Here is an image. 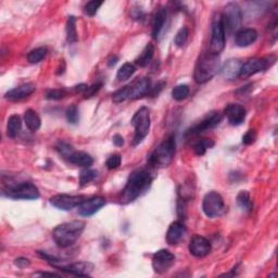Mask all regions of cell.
Listing matches in <instances>:
<instances>
[{"label":"cell","instance_id":"42","mask_svg":"<svg viewBox=\"0 0 278 278\" xmlns=\"http://www.w3.org/2000/svg\"><path fill=\"white\" fill-rule=\"evenodd\" d=\"M56 149H58V151L61 153L62 156L67 157V158H69L71 153L73 152L72 146L66 143H60L58 146H56Z\"/></svg>","mask_w":278,"mask_h":278},{"label":"cell","instance_id":"7","mask_svg":"<svg viewBox=\"0 0 278 278\" xmlns=\"http://www.w3.org/2000/svg\"><path fill=\"white\" fill-rule=\"evenodd\" d=\"M3 195L14 200H35L39 198V190L34 184L23 181L8 186L3 190Z\"/></svg>","mask_w":278,"mask_h":278},{"label":"cell","instance_id":"34","mask_svg":"<svg viewBox=\"0 0 278 278\" xmlns=\"http://www.w3.org/2000/svg\"><path fill=\"white\" fill-rule=\"evenodd\" d=\"M96 177H97V171H95V169L85 168L81 172V174H79V183H81L82 186L87 185Z\"/></svg>","mask_w":278,"mask_h":278},{"label":"cell","instance_id":"43","mask_svg":"<svg viewBox=\"0 0 278 278\" xmlns=\"http://www.w3.org/2000/svg\"><path fill=\"white\" fill-rule=\"evenodd\" d=\"M14 264L20 269H24L27 268V266H30L31 261L26 258H19L14 261Z\"/></svg>","mask_w":278,"mask_h":278},{"label":"cell","instance_id":"37","mask_svg":"<svg viewBox=\"0 0 278 278\" xmlns=\"http://www.w3.org/2000/svg\"><path fill=\"white\" fill-rule=\"evenodd\" d=\"M102 5V1H96V0H93V1H89L86 4H85V13L89 16H94L96 13H97L98 9Z\"/></svg>","mask_w":278,"mask_h":278},{"label":"cell","instance_id":"23","mask_svg":"<svg viewBox=\"0 0 278 278\" xmlns=\"http://www.w3.org/2000/svg\"><path fill=\"white\" fill-rule=\"evenodd\" d=\"M67 160H69L72 164H75L77 167H82L86 168L92 167L94 163L93 157L84 151H73L70 157L67 158Z\"/></svg>","mask_w":278,"mask_h":278},{"label":"cell","instance_id":"32","mask_svg":"<svg viewBox=\"0 0 278 278\" xmlns=\"http://www.w3.org/2000/svg\"><path fill=\"white\" fill-rule=\"evenodd\" d=\"M48 50L46 47H39L32 50L30 54L27 55V60L31 62V63H39V62L43 61L46 58Z\"/></svg>","mask_w":278,"mask_h":278},{"label":"cell","instance_id":"18","mask_svg":"<svg viewBox=\"0 0 278 278\" xmlns=\"http://www.w3.org/2000/svg\"><path fill=\"white\" fill-rule=\"evenodd\" d=\"M58 269L72 275L89 276L90 273L94 271V265L89 262H76L70 264H61Z\"/></svg>","mask_w":278,"mask_h":278},{"label":"cell","instance_id":"38","mask_svg":"<svg viewBox=\"0 0 278 278\" xmlns=\"http://www.w3.org/2000/svg\"><path fill=\"white\" fill-rule=\"evenodd\" d=\"M121 161H122V157L118 155V153H114V155H112L108 158L106 166L109 169H115L121 166Z\"/></svg>","mask_w":278,"mask_h":278},{"label":"cell","instance_id":"3","mask_svg":"<svg viewBox=\"0 0 278 278\" xmlns=\"http://www.w3.org/2000/svg\"><path fill=\"white\" fill-rule=\"evenodd\" d=\"M221 62L218 55L211 54L209 51L207 54H203L198 59L195 72L194 79L197 84H206L217 75L220 70Z\"/></svg>","mask_w":278,"mask_h":278},{"label":"cell","instance_id":"26","mask_svg":"<svg viewBox=\"0 0 278 278\" xmlns=\"http://www.w3.org/2000/svg\"><path fill=\"white\" fill-rule=\"evenodd\" d=\"M22 128L21 117L18 114H13L9 117L7 124V134L10 138H15Z\"/></svg>","mask_w":278,"mask_h":278},{"label":"cell","instance_id":"9","mask_svg":"<svg viewBox=\"0 0 278 278\" xmlns=\"http://www.w3.org/2000/svg\"><path fill=\"white\" fill-rule=\"evenodd\" d=\"M204 214L210 219L219 218L225 212V203L223 197L217 191H210L204 196L202 202Z\"/></svg>","mask_w":278,"mask_h":278},{"label":"cell","instance_id":"35","mask_svg":"<svg viewBox=\"0 0 278 278\" xmlns=\"http://www.w3.org/2000/svg\"><path fill=\"white\" fill-rule=\"evenodd\" d=\"M188 37H189L188 28L183 27L177 32L176 36H175V39H174V43L177 47H183L186 45L187 41H188Z\"/></svg>","mask_w":278,"mask_h":278},{"label":"cell","instance_id":"15","mask_svg":"<svg viewBox=\"0 0 278 278\" xmlns=\"http://www.w3.org/2000/svg\"><path fill=\"white\" fill-rule=\"evenodd\" d=\"M212 250L211 242L207 238L196 235L191 238L189 242V252L196 258H204Z\"/></svg>","mask_w":278,"mask_h":278},{"label":"cell","instance_id":"11","mask_svg":"<svg viewBox=\"0 0 278 278\" xmlns=\"http://www.w3.org/2000/svg\"><path fill=\"white\" fill-rule=\"evenodd\" d=\"M221 16H222V23L224 26L225 34L226 32L232 33L239 27L241 23V9L237 3L230 2L224 8V12L221 14Z\"/></svg>","mask_w":278,"mask_h":278},{"label":"cell","instance_id":"40","mask_svg":"<svg viewBox=\"0 0 278 278\" xmlns=\"http://www.w3.org/2000/svg\"><path fill=\"white\" fill-rule=\"evenodd\" d=\"M101 86H102V83L101 82H97V83L93 84L92 86H88V88L86 89V92L83 94L84 97L85 98H92V97H94V96L99 92Z\"/></svg>","mask_w":278,"mask_h":278},{"label":"cell","instance_id":"21","mask_svg":"<svg viewBox=\"0 0 278 278\" xmlns=\"http://www.w3.org/2000/svg\"><path fill=\"white\" fill-rule=\"evenodd\" d=\"M186 234V227L183 223L173 222L167 232V242L168 245L175 246L180 242Z\"/></svg>","mask_w":278,"mask_h":278},{"label":"cell","instance_id":"24","mask_svg":"<svg viewBox=\"0 0 278 278\" xmlns=\"http://www.w3.org/2000/svg\"><path fill=\"white\" fill-rule=\"evenodd\" d=\"M167 16V12L166 8H160L156 12L155 19H153V24H152V37L153 38H158L159 35H160V33L163 30V26H164V24H166Z\"/></svg>","mask_w":278,"mask_h":278},{"label":"cell","instance_id":"44","mask_svg":"<svg viewBox=\"0 0 278 278\" xmlns=\"http://www.w3.org/2000/svg\"><path fill=\"white\" fill-rule=\"evenodd\" d=\"M113 144H114L115 146H117V147H122L123 145H124V138L122 137L121 135H114L113 136Z\"/></svg>","mask_w":278,"mask_h":278},{"label":"cell","instance_id":"13","mask_svg":"<svg viewBox=\"0 0 278 278\" xmlns=\"http://www.w3.org/2000/svg\"><path fill=\"white\" fill-rule=\"evenodd\" d=\"M86 198L83 196H70V195H56L50 198V203L56 209L62 211H71L72 209L77 208Z\"/></svg>","mask_w":278,"mask_h":278},{"label":"cell","instance_id":"10","mask_svg":"<svg viewBox=\"0 0 278 278\" xmlns=\"http://www.w3.org/2000/svg\"><path fill=\"white\" fill-rule=\"evenodd\" d=\"M225 31L222 23L221 13L214 14L212 19V36L210 43V53L214 55H220L225 48Z\"/></svg>","mask_w":278,"mask_h":278},{"label":"cell","instance_id":"6","mask_svg":"<svg viewBox=\"0 0 278 278\" xmlns=\"http://www.w3.org/2000/svg\"><path fill=\"white\" fill-rule=\"evenodd\" d=\"M150 121V111L146 107H141L134 114L132 118V125L135 128L133 139L134 146L139 145L146 138V136L148 135L151 123Z\"/></svg>","mask_w":278,"mask_h":278},{"label":"cell","instance_id":"41","mask_svg":"<svg viewBox=\"0 0 278 278\" xmlns=\"http://www.w3.org/2000/svg\"><path fill=\"white\" fill-rule=\"evenodd\" d=\"M255 139H257V132H255V129H249L248 132L242 136V144L249 146L253 144Z\"/></svg>","mask_w":278,"mask_h":278},{"label":"cell","instance_id":"46","mask_svg":"<svg viewBox=\"0 0 278 278\" xmlns=\"http://www.w3.org/2000/svg\"><path fill=\"white\" fill-rule=\"evenodd\" d=\"M117 61H118L117 56H113L109 59V62H108V64H109L110 66H113V65H115L117 63Z\"/></svg>","mask_w":278,"mask_h":278},{"label":"cell","instance_id":"22","mask_svg":"<svg viewBox=\"0 0 278 278\" xmlns=\"http://www.w3.org/2000/svg\"><path fill=\"white\" fill-rule=\"evenodd\" d=\"M258 39V32L254 28H242L235 35V44L238 47H248Z\"/></svg>","mask_w":278,"mask_h":278},{"label":"cell","instance_id":"45","mask_svg":"<svg viewBox=\"0 0 278 278\" xmlns=\"http://www.w3.org/2000/svg\"><path fill=\"white\" fill-rule=\"evenodd\" d=\"M87 88H88V86L86 84H79V85H77V86H75V92L84 94L85 92H86Z\"/></svg>","mask_w":278,"mask_h":278},{"label":"cell","instance_id":"4","mask_svg":"<svg viewBox=\"0 0 278 278\" xmlns=\"http://www.w3.org/2000/svg\"><path fill=\"white\" fill-rule=\"evenodd\" d=\"M151 89V81L148 77H141L136 79L132 84L124 86L113 94L112 99L115 104L125 101L127 99H138L143 96L148 95Z\"/></svg>","mask_w":278,"mask_h":278},{"label":"cell","instance_id":"20","mask_svg":"<svg viewBox=\"0 0 278 278\" xmlns=\"http://www.w3.org/2000/svg\"><path fill=\"white\" fill-rule=\"evenodd\" d=\"M242 62L239 59H229L225 62L221 72H222V75L225 79L232 81V79L239 77Z\"/></svg>","mask_w":278,"mask_h":278},{"label":"cell","instance_id":"29","mask_svg":"<svg viewBox=\"0 0 278 278\" xmlns=\"http://www.w3.org/2000/svg\"><path fill=\"white\" fill-rule=\"evenodd\" d=\"M214 141L209 138H202L198 140L194 145V151L197 156H203L208 149H211L214 147Z\"/></svg>","mask_w":278,"mask_h":278},{"label":"cell","instance_id":"5","mask_svg":"<svg viewBox=\"0 0 278 278\" xmlns=\"http://www.w3.org/2000/svg\"><path fill=\"white\" fill-rule=\"evenodd\" d=\"M175 150H176L175 137L174 136H169L152 151L148 159V163L152 167L156 168L167 167L173 161Z\"/></svg>","mask_w":278,"mask_h":278},{"label":"cell","instance_id":"8","mask_svg":"<svg viewBox=\"0 0 278 278\" xmlns=\"http://www.w3.org/2000/svg\"><path fill=\"white\" fill-rule=\"evenodd\" d=\"M277 58L273 55L266 56L264 58H252L242 63L239 77H249L260 72L269 70L276 63Z\"/></svg>","mask_w":278,"mask_h":278},{"label":"cell","instance_id":"14","mask_svg":"<svg viewBox=\"0 0 278 278\" xmlns=\"http://www.w3.org/2000/svg\"><path fill=\"white\" fill-rule=\"evenodd\" d=\"M223 120V114L221 112H211L210 114L201 121L199 124H197L194 127L189 128L186 132V136H192L201 134L206 130H210L214 127H217L219 124Z\"/></svg>","mask_w":278,"mask_h":278},{"label":"cell","instance_id":"1","mask_svg":"<svg viewBox=\"0 0 278 278\" xmlns=\"http://www.w3.org/2000/svg\"><path fill=\"white\" fill-rule=\"evenodd\" d=\"M152 183V176L148 169L138 168L129 175L126 186L124 187L120 201L127 204L135 201L138 197L149 189Z\"/></svg>","mask_w":278,"mask_h":278},{"label":"cell","instance_id":"33","mask_svg":"<svg viewBox=\"0 0 278 278\" xmlns=\"http://www.w3.org/2000/svg\"><path fill=\"white\" fill-rule=\"evenodd\" d=\"M190 89L187 85H177L176 87H174L172 90V97L176 101H183L189 96Z\"/></svg>","mask_w":278,"mask_h":278},{"label":"cell","instance_id":"28","mask_svg":"<svg viewBox=\"0 0 278 278\" xmlns=\"http://www.w3.org/2000/svg\"><path fill=\"white\" fill-rule=\"evenodd\" d=\"M66 39L70 44L77 42V31H76V19L75 16H69L66 22Z\"/></svg>","mask_w":278,"mask_h":278},{"label":"cell","instance_id":"39","mask_svg":"<svg viewBox=\"0 0 278 278\" xmlns=\"http://www.w3.org/2000/svg\"><path fill=\"white\" fill-rule=\"evenodd\" d=\"M66 96L64 89H50L46 94V98L49 100H60Z\"/></svg>","mask_w":278,"mask_h":278},{"label":"cell","instance_id":"27","mask_svg":"<svg viewBox=\"0 0 278 278\" xmlns=\"http://www.w3.org/2000/svg\"><path fill=\"white\" fill-rule=\"evenodd\" d=\"M153 55H155V46L152 44H148L143 50V53L140 54V56L136 60V63L139 66H146L150 63V61L153 58Z\"/></svg>","mask_w":278,"mask_h":278},{"label":"cell","instance_id":"16","mask_svg":"<svg viewBox=\"0 0 278 278\" xmlns=\"http://www.w3.org/2000/svg\"><path fill=\"white\" fill-rule=\"evenodd\" d=\"M106 206V199L102 197H92L88 199H85L79 206L77 207L78 213L83 217H90L94 215L96 212Z\"/></svg>","mask_w":278,"mask_h":278},{"label":"cell","instance_id":"36","mask_svg":"<svg viewBox=\"0 0 278 278\" xmlns=\"http://www.w3.org/2000/svg\"><path fill=\"white\" fill-rule=\"evenodd\" d=\"M66 120L71 124H76L79 120V112L75 105H72L66 109Z\"/></svg>","mask_w":278,"mask_h":278},{"label":"cell","instance_id":"47","mask_svg":"<svg viewBox=\"0 0 278 278\" xmlns=\"http://www.w3.org/2000/svg\"><path fill=\"white\" fill-rule=\"evenodd\" d=\"M38 275H42V276H44V275H48V276H58V275L54 274V273H46V272H43V273H39Z\"/></svg>","mask_w":278,"mask_h":278},{"label":"cell","instance_id":"30","mask_svg":"<svg viewBox=\"0 0 278 278\" xmlns=\"http://www.w3.org/2000/svg\"><path fill=\"white\" fill-rule=\"evenodd\" d=\"M135 72H136V67L134 66V64L128 63L127 62V63H124L120 67V70L117 71L116 77L120 82H125L128 78H130L134 75Z\"/></svg>","mask_w":278,"mask_h":278},{"label":"cell","instance_id":"17","mask_svg":"<svg viewBox=\"0 0 278 278\" xmlns=\"http://www.w3.org/2000/svg\"><path fill=\"white\" fill-rule=\"evenodd\" d=\"M224 115L227 117L229 124L238 126L242 124L247 116V111L245 108L237 104H229L224 109Z\"/></svg>","mask_w":278,"mask_h":278},{"label":"cell","instance_id":"31","mask_svg":"<svg viewBox=\"0 0 278 278\" xmlns=\"http://www.w3.org/2000/svg\"><path fill=\"white\" fill-rule=\"evenodd\" d=\"M237 204H238V207L242 210H245V211H251L252 202H251V197H250V195H249L248 191L243 190L238 194Z\"/></svg>","mask_w":278,"mask_h":278},{"label":"cell","instance_id":"19","mask_svg":"<svg viewBox=\"0 0 278 278\" xmlns=\"http://www.w3.org/2000/svg\"><path fill=\"white\" fill-rule=\"evenodd\" d=\"M35 90L36 86L33 83L22 84L20 86L9 90V92L5 94V98L11 101H19L28 97V96H31Z\"/></svg>","mask_w":278,"mask_h":278},{"label":"cell","instance_id":"2","mask_svg":"<svg viewBox=\"0 0 278 278\" xmlns=\"http://www.w3.org/2000/svg\"><path fill=\"white\" fill-rule=\"evenodd\" d=\"M85 226L86 224L83 221H71V222L56 226L53 232L54 240L56 246L60 248L72 246L83 234Z\"/></svg>","mask_w":278,"mask_h":278},{"label":"cell","instance_id":"25","mask_svg":"<svg viewBox=\"0 0 278 278\" xmlns=\"http://www.w3.org/2000/svg\"><path fill=\"white\" fill-rule=\"evenodd\" d=\"M24 122L26 124L27 128L32 130V132H36V130L39 129L42 125V120L37 113L32 110L28 109L25 111L24 113Z\"/></svg>","mask_w":278,"mask_h":278},{"label":"cell","instance_id":"12","mask_svg":"<svg viewBox=\"0 0 278 278\" xmlns=\"http://www.w3.org/2000/svg\"><path fill=\"white\" fill-rule=\"evenodd\" d=\"M175 263V255L166 249L157 251L152 257V268L156 273L163 274L172 268Z\"/></svg>","mask_w":278,"mask_h":278}]
</instances>
